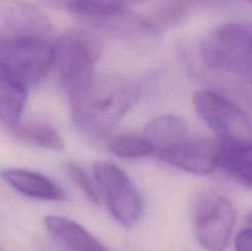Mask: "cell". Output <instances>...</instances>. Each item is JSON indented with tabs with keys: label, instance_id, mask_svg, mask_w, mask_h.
Here are the masks:
<instances>
[{
	"label": "cell",
	"instance_id": "obj_1",
	"mask_svg": "<svg viewBox=\"0 0 252 251\" xmlns=\"http://www.w3.org/2000/svg\"><path fill=\"white\" fill-rule=\"evenodd\" d=\"M143 95L140 84L122 78H95L70 93L74 125L85 134L107 135Z\"/></svg>",
	"mask_w": 252,
	"mask_h": 251
},
{
	"label": "cell",
	"instance_id": "obj_2",
	"mask_svg": "<svg viewBox=\"0 0 252 251\" xmlns=\"http://www.w3.org/2000/svg\"><path fill=\"white\" fill-rule=\"evenodd\" d=\"M199 54L203 63L212 70L250 78L252 68L250 26L230 22L217 27L202 39Z\"/></svg>",
	"mask_w": 252,
	"mask_h": 251
},
{
	"label": "cell",
	"instance_id": "obj_3",
	"mask_svg": "<svg viewBox=\"0 0 252 251\" xmlns=\"http://www.w3.org/2000/svg\"><path fill=\"white\" fill-rule=\"evenodd\" d=\"M102 52V41L89 30L71 29L54 39L53 66L69 94L90 81Z\"/></svg>",
	"mask_w": 252,
	"mask_h": 251
},
{
	"label": "cell",
	"instance_id": "obj_4",
	"mask_svg": "<svg viewBox=\"0 0 252 251\" xmlns=\"http://www.w3.org/2000/svg\"><path fill=\"white\" fill-rule=\"evenodd\" d=\"M53 42H0V69L24 86L38 84L53 68Z\"/></svg>",
	"mask_w": 252,
	"mask_h": 251
},
{
	"label": "cell",
	"instance_id": "obj_5",
	"mask_svg": "<svg viewBox=\"0 0 252 251\" xmlns=\"http://www.w3.org/2000/svg\"><path fill=\"white\" fill-rule=\"evenodd\" d=\"M236 221L235 209L225 197L207 192L193 207V231L197 241L208 251H224Z\"/></svg>",
	"mask_w": 252,
	"mask_h": 251
},
{
	"label": "cell",
	"instance_id": "obj_6",
	"mask_svg": "<svg viewBox=\"0 0 252 251\" xmlns=\"http://www.w3.org/2000/svg\"><path fill=\"white\" fill-rule=\"evenodd\" d=\"M95 180L101 198L105 199L113 218L123 226H133L143 213L139 192L125 171L111 161L95 164Z\"/></svg>",
	"mask_w": 252,
	"mask_h": 251
},
{
	"label": "cell",
	"instance_id": "obj_7",
	"mask_svg": "<svg viewBox=\"0 0 252 251\" xmlns=\"http://www.w3.org/2000/svg\"><path fill=\"white\" fill-rule=\"evenodd\" d=\"M193 105L198 117L218 137L251 142L250 117L228 98L211 90H198L193 95Z\"/></svg>",
	"mask_w": 252,
	"mask_h": 251
},
{
	"label": "cell",
	"instance_id": "obj_8",
	"mask_svg": "<svg viewBox=\"0 0 252 251\" xmlns=\"http://www.w3.org/2000/svg\"><path fill=\"white\" fill-rule=\"evenodd\" d=\"M51 20L27 0H0V42L38 39L53 42Z\"/></svg>",
	"mask_w": 252,
	"mask_h": 251
},
{
	"label": "cell",
	"instance_id": "obj_9",
	"mask_svg": "<svg viewBox=\"0 0 252 251\" xmlns=\"http://www.w3.org/2000/svg\"><path fill=\"white\" fill-rule=\"evenodd\" d=\"M161 161L196 175H209L217 170V142L191 138L158 153Z\"/></svg>",
	"mask_w": 252,
	"mask_h": 251
},
{
	"label": "cell",
	"instance_id": "obj_10",
	"mask_svg": "<svg viewBox=\"0 0 252 251\" xmlns=\"http://www.w3.org/2000/svg\"><path fill=\"white\" fill-rule=\"evenodd\" d=\"M217 142V169L240 185L252 184L251 142H239L218 137Z\"/></svg>",
	"mask_w": 252,
	"mask_h": 251
},
{
	"label": "cell",
	"instance_id": "obj_11",
	"mask_svg": "<svg viewBox=\"0 0 252 251\" xmlns=\"http://www.w3.org/2000/svg\"><path fill=\"white\" fill-rule=\"evenodd\" d=\"M0 177L20 193L43 201H64L66 199L63 189L52 180L38 172L25 169L0 170Z\"/></svg>",
	"mask_w": 252,
	"mask_h": 251
},
{
	"label": "cell",
	"instance_id": "obj_12",
	"mask_svg": "<svg viewBox=\"0 0 252 251\" xmlns=\"http://www.w3.org/2000/svg\"><path fill=\"white\" fill-rule=\"evenodd\" d=\"M48 233L58 243L71 251H108L85 228L71 219L61 216H48L44 219Z\"/></svg>",
	"mask_w": 252,
	"mask_h": 251
},
{
	"label": "cell",
	"instance_id": "obj_13",
	"mask_svg": "<svg viewBox=\"0 0 252 251\" xmlns=\"http://www.w3.org/2000/svg\"><path fill=\"white\" fill-rule=\"evenodd\" d=\"M140 0H47L49 5L83 17L91 26L128 9Z\"/></svg>",
	"mask_w": 252,
	"mask_h": 251
},
{
	"label": "cell",
	"instance_id": "obj_14",
	"mask_svg": "<svg viewBox=\"0 0 252 251\" xmlns=\"http://www.w3.org/2000/svg\"><path fill=\"white\" fill-rule=\"evenodd\" d=\"M143 137L152 145L155 155L189 138L185 121L171 115L159 116L150 121L143 130Z\"/></svg>",
	"mask_w": 252,
	"mask_h": 251
},
{
	"label": "cell",
	"instance_id": "obj_15",
	"mask_svg": "<svg viewBox=\"0 0 252 251\" xmlns=\"http://www.w3.org/2000/svg\"><path fill=\"white\" fill-rule=\"evenodd\" d=\"M27 100L26 86L0 69V122L14 127L19 123Z\"/></svg>",
	"mask_w": 252,
	"mask_h": 251
},
{
	"label": "cell",
	"instance_id": "obj_16",
	"mask_svg": "<svg viewBox=\"0 0 252 251\" xmlns=\"http://www.w3.org/2000/svg\"><path fill=\"white\" fill-rule=\"evenodd\" d=\"M14 135L22 143L44 149L62 150L64 142L52 126L41 122H27L14 126Z\"/></svg>",
	"mask_w": 252,
	"mask_h": 251
},
{
	"label": "cell",
	"instance_id": "obj_17",
	"mask_svg": "<svg viewBox=\"0 0 252 251\" xmlns=\"http://www.w3.org/2000/svg\"><path fill=\"white\" fill-rule=\"evenodd\" d=\"M189 10V0H169L160 5L150 16L144 17L149 33L161 32L164 29L181 21Z\"/></svg>",
	"mask_w": 252,
	"mask_h": 251
},
{
	"label": "cell",
	"instance_id": "obj_18",
	"mask_svg": "<svg viewBox=\"0 0 252 251\" xmlns=\"http://www.w3.org/2000/svg\"><path fill=\"white\" fill-rule=\"evenodd\" d=\"M108 149L121 159H139L154 153L152 145L139 135H118L108 143Z\"/></svg>",
	"mask_w": 252,
	"mask_h": 251
},
{
	"label": "cell",
	"instance_id": "obj_19",
	"mask_svg": "<svg viewBox=\"0 0 252 251\" xmlns=\"http://www.w3.org/2000/svg\"><path fill=\"white\" fill-rule=\"evenodd\" d=\"M66 171H68L70 179L80 187L81 191L86 194V197H88L93 203H101L102 198H101L97 185H95V182L90 179V176H89L78 164H68Z\"/></svg>",
	"mask_w": 252,
	"mask_h": 251
},
{
	"label": "cell",
	"instance_id": "obj_20",
	"mask_svg": "<svg viewBox=\"0 0 252 251\" xmlns=\"http://www.w3.org/2000/svg\"><path fill=\"white\" fill-rule=\"evenodd\" d=\"M236 251H251V228L241 229L235 239Z\"/></svg>",
	"mask_w": 252,
	"mask_h": 251
},
{
	"label": "cell",
	"instance_id": "obj_21",
	"mask_svg": "<svg viewBox=\"0 0 252 251\" xmlns=\"http://www.w3.org/2000/svg\"><path fill=\"white\" fill-rule=\"evenodd\" d=\"M199 1H218V0H199Z\"/></svg>",
	"mask_w": 252,
	"mask_h": 251
}]
</instances>
